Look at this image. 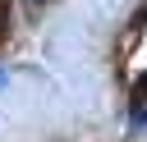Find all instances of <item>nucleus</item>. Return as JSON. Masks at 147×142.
<instances>
[{
  "label": "nucleus",
  "instance_id": "f03ea898",
  "mask_svg": "<svg viewBox=\"0 0 147 142\" xmlns=\"http://www.w3.org/2000/svg\"><path fill=\"white\" fill-rule=\"evenodd\" d=\"M5 23H9V0H0V37H5Z\"/></svg>",
  "mask_w": 147,
  "mask_h": 142
},
{
  "label": "nucleus",
  "instance_id": "f257e3e1",
  "mask_svg": "<svg viewBox=\"0 0 147 142\" xmlns=\"http://www.w3.org/2000/svg\"><path fill=\"white\" fill-rule=\"evenodd\" d=\"M129 101H133V110H147V73H138V78H133V92H129Z\"/></svg>",
  "mask_w": 147,
  "mask_h": 142
},
{
  "label": "nucleus",
  "instance_id": "7ed1b4c3",
  "mask_svg": "<svg viewBox=\"0 0 147 142\" xmlns=\"http://www.w3.org/2000/svg\"><path fill=\"white\" fill-rule=\"evenodd\" d=\"M32 5H46V0H32Z\"/></svg>",
  "mask_w": 147,
  "mask_h": 142
}]
</instances>
